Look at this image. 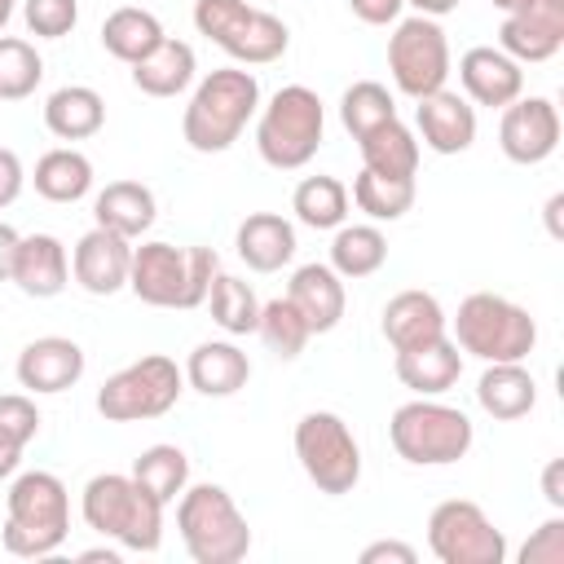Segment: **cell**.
I'll use <instances>...</instances> for the list:
<instances>
[{
	"label": "cell",
	"instance_id": "9f6ffc18",
	"mask_svg": "<svg viewBox=\"0 0 564 564\" xmlns=\"http://www.w3.org/2000/svg\"><path fill=\"white\" fill-rule=\"evenodd\" d=\"M489 4H494V9H502V13H516V9H524L529 0H489Z\"/></svg>",
	"mask_w": 564,
	"mask_h": 564
},
{
	"label": "cell",
	"instance_id": "db71d44e",
	"mask_svg": "<svg viewBox=\"0 0 564 564\" xmlns=\"http://www.w3.org/2000/svg\"><path fill=\"white\" fill-rule=\"evenodd\" d=\"M560 207H564V194H551V198H546V225H551L555 238L564 234V229H560Z\"/></svg>",
	"mask_w": 564,
	"mask_h": 564
},
{
	"label": "cell",
	"instance_id": "c3c4849f",
	"mask_svg": "<svg viewBox=\"0 0 564 564\" xmlns=\"http://www.w3.org/2000/svg\"><path fill=\"white\" fill-rule=\"evenodd\" d=\"M542 494H546V502L555 511H564V458H551L542 467Z\"/></svg>",
	"mask_w": 564,
	"mask_h": 564
},
{
	"label": "cell",
	"instance_id": "e0dca14e",
	"mask_svg": "<svg viewBox=\"0 0 564 564\" xmlns=\"http://www.w3.org/2000/svg\"><path fill=\"white\" fill-rule=\"evenodd\" d=\"M458 84L471 106L502 110L516 97H524V66L516 57H507L498 44H476L458 57Z\"/></svg>",
	"mask_w": 564,
	"mask_h": 564
},
{
	"label": "cell",
	"instance_id": "6da1fadb",
	"mask_svg": "<svg viewBox=\"0 0 564 564\" xmlns=\"http://www.w3.org/2000/svg\"><path fill=\"white\" fill-rule=\"evenodd\" d=\"M70 538V494L53 471H18L4 494L0 542L18 560H48Z\"/></svg>",
	"mask_w": 564,
	"mask_h": 564
},
{
	"label": "cell",
	"instance_id": "277c9868",
	"mask_svg": "<svg viewBox=\"0 0 564 564\" xmlns=\"http://www.w3.org/2000/svg\"><path fill=\"white\" fill-rule=\"evenodd\" d=\"M176 533L194 564H238L251 551V524L225 485H185L176 498Z\"/></svg>",
	"mask_w": 564,
	"mask_h": 564
},
{
	"label": "cell",
	"instance_id": "3957f363",
	"mask_svg": "<svg viewBox=\"0 0 564 564\" xmlns=\"http://www.w3.org/2000/svg\"><path fill=\"white\" fill-rule=\"evenodd\" d=\"M79 516L93 533L110 538L123 551H159L163 546V502L145 494L128 471H97L84 485Z\"/></svg>",
	"mask_w": 564,
	"mask_h": 564
},
{
	"label": "cell",
	"instance_id": "ac0fdd59",
	"mask_svg": "<svg viewBox=\"0 0 564 564\" xmlns=\"http://www.w3.org/2000/svg\"><path fill=\"white\" fill-rule=\"evenodd\" d=\"M128 269H132V238L93 225L75 251H70V278L88 291V295H115L128 286Z\"/></svg>",
	"mask_w": 564,
	"mask_h": 564
},
{
	"label": "cell",
	"instance_id": "484cf974",
	"mask_svg": "<svg viewBox=\"0 0 564 564\" xmlns=\"http://www.w3.org/2000/svg\"><path fill=\"white\" fill-rule=\"evenodd\" d=\"M476 401L498 423L524 419L538 405V379L529 375L524 361H485V370L476 379Z\"/></svg>",
	"mask_w": 564,
	"mask_h": 564
},
{
	"label": "cell",
	"instance_id": "ab89813d",
	"mask_svg": "<svg viewBox=\"0 0 564 564\" xmlns=\"http://www.w3.org/2000/svg\"><path fill=\"white\" fill-rule=\"evenodd\" d=\"M44 79V57L22 35H0V101H26Z\"/></svg>",
	"mask_w": 564,
	"mask_h": 564
},
{
	"label": "cell",
	"instance_id": "4dcf8cb0",
	"mask_svg": "<svg viewBox=\"0 0 564 564\" xmlns=\"http://www.w3.org/2000/svg\"><path fill=\"white\" fill-rule=\"evenodd\" d=\"M163 40H167L163 22H159L150 9H141V4H123V9L106 13V22H101V48H106L115 62H123V66L141 62V57L154 53Z\"/></svg>",
	"mask_w": 564,
	"mask_h": 564
},
{
	"label": "cell",
	"instance_id": "681fc988",
	"mask_svg": "<svg viewBox=\"0 0 564 564\" xmlns=\"http://www.w3.org/2000/svg\"><path fill=\"white\" fill-rule=\"evenodd\" d=\"M18 229L0 220V282H9V269H13V251H18Z\"/></svg>",
	"mask_w": 564,
	"mask_h": 564
},
{
	"label": "cell",
	"instance_id": "ffe728a7",
	"mask_svg": "<svg viewBox=\"0 0 564 564\" xmlns=\"http://www.w3.org/2000/svg\"><path fill=\"white\" fill-rule=\"evenodd\" d=\"M9 282L31 300H53L70 282V251L57 234H22L13 251Z\"/></svg>",
	"mask_w": 564,
	"mask_h": 564
},
{
	"label": "cell",
	"instance_id": "9c48e42d",
	"mask_svg": "<svg viewBox=\"0 0 564 564\" xmlns=\"http://www.w3.org/2000/svg\"><path fill=\"white\" fill-rule=\"evenodd\" d=\"M185 392V370L163 357V352H145L132 366L115 370L101 388H97V414L106 423H145V419H163Z\"/></svg>",
	"mask_w": 564,
	"mask_h": 564
},
{
	"label": "cell",
	"instance_id": "30bf717a",
	"mask_svg": "<svg viewBox=\"0 0 564 564\" xmlns=\"http://www.w3.org/2000/svg\"><path fill=\"white\" fill-rule=\"evenodd\" d=\"M295 458L304 476L330 498L352 494L361 480V445L335 410H308L295 423Z\"/></svg>",
	"mask_w": 564,
	"mask_h": 564
},
{
	"label": "cell",
	"instance_id": "7dc6e473",
	"mask_svg": "<svg viewBox=\"0 0 564 564\" xmlns=\"http://www.w3.org/2000/svg\"><path fill=\"white\" fill-rule=\"evenodd\" d=\"M419 551L410 542H397V538H383V542H370L361 551V564H414Z\"/></svg>",
	"mask_w": 564,
	"mask_h": 564
},
{
	"label": "cell",
	"instance_id": "f1b7e54d",
	"mask_svg": "<svg viewBox=\"0 0 564 564\" xmlns=\"http://www.w3.org/2000/svg\"><path fill=\"white\" fill-rule=\"evenodd\" d=\"M194 75H198V57H194V48L185 44V40H163L154 53H145L141 62H132V84H137V93H145V97H181L189 84H194Z\"/></svg>",
	"mask_w": 564,
	"mask_h": 564
},
{
	"label": "cell",
	"instance_id": "60d3db41",
	"mask_svg": "<svg viewBox=\"0 0 564 564\" xmlns=\"http://www.w3.org/2000/svg\"><path fill=\"white\" fill-rule=\"evenodd\" d=\"M22 22L35 40H62L79 22V0H22Z\"/></svg>",
	"mask_w": 564,
	"mask_h": 564
},
{
	"label": "cell",
	"instance_id": "f6af8a7d",
	"mask_svg": "<svg viewBox=\"0 0 564 564\" xmlns=\"http://www.w3.org/2000/svg\"><path fill=\"white\" fill-rule=\"evenodd\" d=\"M22 185H26V167H22V159H18V150H9V145H0V212L18 203V194H22Z\"/></svg>",
	"mask_w": 564,
	"mask_h": 564
},
{
	"label": "cell",
	"instance_id": "bcb514c9",
	"mask_svg": "<svg viewBox=\"0 0 564 564\" xmlns=\"http://www.w3.org/2000/svg\"><path fill=\"white\" fill-rule=\"evenodd\" d=\"M348 9H352V18L366 22V26H392V22L401 18L405 0H348Z\"/></svg>",
	"mask_w": 564,
	"mask_h": 564
},
{
	"label": "cell",
	"instance_id": "ba28073f",
	"mask_svg": "<svg viewBox=\"0 0 564 564\" xmlns=\"http://www.w3.org/2000/svg\"><path fill=\"white\" fill-rule=\"evenodd\" d=\"M194 26L238 66H269L291 48V26L247 0H194Z\"/></svg>",
	"mask_w": 564,
	"mask_h": 564
},
{
	"label": "cell",
	"instance_id": "1f68e13d",
	"mask_svg": "<svg viewBox=\"0 0 564 564\" xmlns=\"http://www.w3.org/2000/svg\"><path fill=\"white\" fill-rule=\"evenodd\" d=\"M357 150H361V167L370 172H383V176H414L419 172V137L410 123L388 119L379 128H370L366 137H357Z\"/></svg>",
	"mask_w": 564,
	"mask_h": 564
},
{
	"label": "cell",
	"instance_id": "5bb4252c",
	"mask_svg": "<svg viewBox=\"0 0 564 564\" xmlns=\"http://www.w3.org/2000/svg\"><path fill=\"white\" fill-rule=\"evenodd\" d=\"M128 291L150 308H194L189 304V256L163 238L132 247Z\"/></svg>",
	"mask_w": 564,
	"mask_h": 564
},
{
	"label": "cell",
	"instance_id": "816d5d0a",
	"mask_svg": "<svg viewBox=\"0 0 564 564\" xmlns=\"http://www.w3.org/2000/svg\"><path fill=\"white\" fill-rule=\"evenodd\" d=\"M414 13H423V18H445V13H454L463 0H405Z\"/></svg>",
	"mask_w": 564,
	"mask_h": 564
},
{
	"label": "cell",
	"instance_id": "8d00e7d4",
	"mask_svg": "<svg viewBox=\"0 0 564 564\" xmlns=\"http://www.w3.org/2000/svg\"><path fill=\"white\" fill-rule=\"evenodd\" d=\"M203 304L212 308V322H216L229 339H238V335H256L260 300H256L251 282H242V278H234V273H216V278H212V291H207Z\"/></svg>",
	"mask_w": 564,
	"mask_h": 564
},
{
	"label": "cell",
	"instance_id": "4316f807",
	"mask_svg": "<svg viewBox=\"0 0 564 564\" xmlns=\"http://www.w3.org/2000/svg\"><path fill=\"white\" fill-rule=\"evenodd\" d=\"M44 128L57 141H88L106 128V101L88 84H62L44 97Z\"/></svg>",
	"mask_w": 564,
	"mask_h": 564
},
{
	"label": "cell",
	"instance_id": "83f0119b",
	"mask_svg": "<svg viewBox=\"0 0 564 564\" xmlns=\"http://www.w3.org/2000/svg\"><path fill=\"white\" fill-rule=\"evenodd\" d=\"M154 216H159L154 189L141 185V181H110V185L97 189V198H93V220H97L101 229H115V234L132 238V242H137L141 234H150Z\"/></svg>",
	"mask_w": 564,
	"mask_h": 564
},
{
	"label": "cell",
	"instance_id": "7bdbcfd3",
	"mask_svg": "<svg viewBox=\"0 0 564 564\" xmlns=\"http://www.w3.org/2000/svg\"><path fill=\"white\" fill-rule=\"evenodd\" d=\"M520 564H564V516H546L520 546Z\"/></svg>",
	"mask_w": 564,
	"mask_h": 564
},
{
	"label": "cell",
	"instance_id": "7402d4cb",
	"mask_svg": "<svg viewBox=\"0 0 564 564\" xmlns=\"http://www.w3.org/2000/svg\"><path fill=\"white\" fill-rule=\"evenodd\" d=\"M286 300L300 308V317L308 322L313 335L335 330V326L344 322V308H348L344 278H339L330 264H322V260L300 264V269L291 273V282H286Z\"/></svg>",
	"mask_w": 564,
	"mask_h": 564
},
{
	"label": "cell",
	"instance_id": "f546056e",
	"mask_svg": "<svg viewBox=\"0 0 564 564\" xmlns=\"http://www.w3.org/2000/svg\"><path fill=\"white\" fill-rule=\"evenodd\" d=\"M31 185L40 198L48 203H79L84 194H93V159L75 145H57V150H44L35 159V172H31Z\"/></svg>",
	"mask_w": 564,
	"mask_h": 564
},
{
	"label": "cell",
	"instance_id": "7c38bea8",
	"mask_svg": "<svg viewBox=\"0 0 564 564\" xmlns=\"http://www.w3.org/2000/svg\"><path fill=\"white\" fill-rule=\"evenodd\" d=\"M427 546L441 564H502L507 538L471 498H445L427 516Z\"/></svg>",
	"mask_w": 564,
	"mask_h": 564
},
{
	"label": "cell",
	"instance_id": "7a4b0ae2",
	"mask_svg": "<svg viewBox=\"0 0 564 564\" xmlns=\"http://www.w3.org/2000/svg\"><path fill=\"white\" fill-rule=\"evenodd\" d=\"M260 110V79L247 66H220L203 75L189 93V106L181 115V137L198 154H220L229 150L242 128Z\"/></svg>",
	"mask_w": 564,
	"mask_h": 564
},
{
	"label": "cell",
	"instance_id": "8992f818",
	"mask_svg": "<svg viewBox=\"0 0 564 564\" xmlns=\"http://www.w3.org/2000/svg\"><path fill=\"white\" fill-rule=\"evenodd\" d=\"M256 115V150L278 172L304 167L326 137V106L308 84H282Z\"/></svg>",
	"mask_w": 564,
	"mask_h": 564
},
{
	"label": "cell",
	"instance_id": "f5cc1de1",
	"mask_svg": "<svg viewBox=\"0 0 564 564\" xmlns=\"http://www.w3.org/2000/svg\"><path fill=\"white\" fill-rule=\"evenodd\" d=\"M79 560H84V564H97V560L119 564V546H93V551H79Z\"/></svg>",
	"mask_w": 564,
	"mask_h": 564
},
{
	"label": "cell",
	"instance_id": "11a10c76",
	"mask_svg": "<svg viewBox=\"0 0 564 564\" xmlns=\"http://www.w3.org/2000/svg\"><path fill=\"white\" fill-rule=\"evenodd\" d=\"M18 13V0H0V31L9 26V18Z\"/></svg>",
	"mask_w": 564,
	"mask_h": 564
},
{
	"label": "cell",
	"instance_id": "f35d334b",
	"mask_svg": "<svg viewBox=\"0 0 564 564\" xmlns=\"http://www.w3.org/2000/svg\"><path fill=\"white\" fill-rule=\"evenodd\" d=\"M388 119H397V97L379 79H357V84L344 88V97H339V123L352 132V141L366 137L370 128L388 123Z\"/></svg>",
	"mask_w": 564,
	"mask_h": 564
},
{
	"label": "cell",
	"instance_id": "d6986e66",
	"mask_svg": "<svg viewBox=\"0 0 564 564\" xmlns=\"http://www.w3.org/2000/svg\"><path fill=\"white\" fill-rule=\"evenodd\" d=\"M414 137H423V145L432 154H467L476 145V106L463 93L436 88L427 97H419L414 106Z\"/></svg>",
	"mask_w": 564,
	"mask_h": 564
},
{
	"label": "cell",
	"instance_id": "e575fe53",
	"mask_svg": "<svg viewBox=\"0 0 564 564\" xmlns=\"http://www.w3.org/2000/svg\"><path fill=\"white\" fill-rule=\"evenodd\" d=\"M291 212L308 229H339L348 220V185L339 176H304L291 194Z\"/></svg>",
	"mask_w": 564,
	"mask_h": 564
},
{
	"label": "cell",
	"instance_id": "b9f144b4",
	"mask_svg": "<svg viewBox=\"0 0 564 564\" xmlns=\"http://www.w3.org/2000/svg\"><path fill=\"white\" fill-rule=\"evenodd\" d=\"M0 436H9L22 449L40 436V410L26 392H4L0 397Z\"/></svg>",
	"mask_w": 564,
	"mask_h": 564
},
{
	"label": "cell",
	"instance_id": "9a60e30c",
	"mask_svg": "<svg viewBox=\"0 0 564 564\" xmlns=\"http://www.w3.org/2000/svg\"><path fill=\"white\" fill-rule=\"evenodd\" d=\"M498 48L520 66L551 62L564 48V0H529L516 13H502Z\"/></svg>",
	"mask_w": 564,
	"mask_h": 564
},
{
	"label": "cell",
	"instance_id": "d4e9b609",
	"mask_svg": "<svg viewBox=\"0 0 564 564\" xmlns=\"http://www.w3.org/2000/svg\"><path fill=\"white\" fill-rule=\"evenodd\" d=\"M392 370H397V379H401L414 397H441V392H449V388L458 383V375H463V352H458V344H454L449 335H441V339H432V344H419V348L397 352Z\"/></svg>",
	"mask_w": 564,
	"mask_h": 564
},
{
	"label": "cell",
	"instance_id": "836d02e7",
	"mask_svg": "<svg viewBox=\"0 0 564 564\" xmlns=\"http://www.w3.org/2000/svg\"><path fill=\"white\" fill-rule=\"evenodd\" d=\"M375 225H392V220H401L410 207H414V198H419V185H414V176H383V172H370V167H361L357 176H352V194H348Z\"/></svg>",
	"mask_w": 564,
	"mask_h": 564
},
{
	"label": "cell",
	"instance_id": "ee69618b",
	"mask_svg": "<svg viewBox=\"0 0 564 564\" xmlns=\"http://www.w3.org/2000/svg\"><path fill=\"white\" fill-rule=\"evenodd\" d=\"M185 256H189V304L198 308L212 291V278L220 273V256L212 247H189Z\"/></svg>",
	"mask_w": 564,
	"mask_h": 564
},
{
	"label": "cell",
	"instance_id": "d590c367",
	"mask_svg": "<svg viewBox=\"0 0 564 564\" xmlns=\"http://www.w3.org/2000/svg\"><path fill=\"white\" fill-rule=\"evenodd\" d=\"M145 494H154L163 507L167 502H176L181 498V489L189 485V454L181 449V445H150V449H141L137 454V463H132V471H128Z\"/></svg>",
	"mask_w": 564,
	"mask_h": 564
},
{
	"label": "cell",
	"instance_id": "44dd1931",
	"mask_svg": "<svg viewBox=\"0 0 564 564\" xmlns=\"http://www.w3.org/2000/svg\"><path fill=\"white\" fill-rule=\"evenodd\" d=\"M379 330H383L392 352H405V348H419V344H432V339L449 335V317H445V308L432 291L410 286V291H397L383 304Z\"/></svg>",
	"mask_w": 564,
	"mask_h": 564
},
{
	"label": "cell",
	"instance_id": "d6a6232c",
	"mask_svg": "<svg viewBox=\"0 0 564 564\" xmlns=\"http://www.w3.org/2000/svg\"><path fill=\"white\" fill-rule=\"evenodd\" d=\"M344 282L370 278L388 264V234L379 225H339L330 238V260H326Z\"/></svg>",
	"mask_w": 564,
	"mask_h": 564
},
{
	"label": "cell",
	"instance_id": "2e32d148",
	"mask_svg": "<svg viewBox=\"0 0 564 564\" xmlns=\"http://www.w3.org/2000/svg\"><path fill=\"white\" fill-rule=\"evenodd\" d=\"M84 348L66 335H40L31 339L22 352H18V383L31 392V397H57L66 388H75L84 379Z\"/></svg>",
	"mask_w": 564,
	"mask_h": 564
},
{
	"label": "cell",
	"instance_id": "f907efd6",
	"mask_svg": "<svg viewBox=\"0 0 564 564\" xmlns=\"http://www.w3.org/2000/svg\"><path fill=\"white\" fill-rule=\"evenodd\" d=\"M18 467H22V445H13L9 436H0V480L18 476Z\"/></svg>",
	"mask_w": 564,
	"mask_h": 564
},
{
	"label": "cell",
	"instance_id": "cb8c5ba5",
	"mask_svg": "<svg viewBox=\"0 0 564 564\" xmlns=\"http://www.w3.org/2000/svg\"><path fill=\"white\" fill-rule=\"evenodd\" d=\"M234 247H238V260L251 273H278L282 264L295 260V225L278 212H251L238 225Z\"/></svg>",
	"mask_w": 564,
	"mask_h": 564
},
{
	"label": "cell",
	"instance_id": "5b68a950",
	"mask_svg": "<svg viewBox=\"0 0 564 564\" xmlns=\"http://www.w3.org/2000/svg\"><path fill=\"white\" fill-rule=\"evenodd\" d=\"M449 339L463 357L476 361H529V352L538 348V322L507 295L471 291L449 317Z\"/></svg>",
	"mask_w": 564,
	"mask_h": 564
},
{
	"label": "cell",
	"instance_id": "4fadbf2b",
	"mask_svg": "<svg viewBox=\"0 0 564 564\" xmlns=\"http://www.w3.org/2000/svg\"><path fill=\"white\" fill-rule=\"evenodd\" d=\"M560 106L551 97H516L511 106H502L498 119V145L511 163L520 167H538L560 150Z\"/></svg>",
	"mask_w": 564,
	"mask_h": 564
},
{
	"label": "cell",
	"instance_id": "74e56055",
	"mask_svg": "<svg viewBox=\"0 0 564 564\" xmlns=\"http://www.w3.org/2000/svg\"><path fill=\"white\" fill-rule=\"evenodd\" d=\"M256 335H260V339H264V348H269L273 357H282V361H295V357L304 352V344L313 339L308 322L300 317V308H295L286 295H278V300H264V304H260Z\"/></svg>",
	"mask_w": 564,
	"mask_h": 564
},
{
	"label": "cell",
	"instance_id": "603a6c76",
	"mask_svg": "<svg viewBox=\"0 0 564 564\" xmlns=\"http://www.w3.org/2000/svg\"><path fill=\"white\" fill-rule=\"evenodd\" d=\"M181 370H185V383L194 392H203V397H234L251 379V357L234 339H203L185 357Z\"/></svg>",
	"mask_w": 564,
	"mask_h": 564
},
{
	"label": "cell",
	"instance_id": "8fae6325",
	"mask_svg": "<svg viewBox=\"0 0 564 564\" xmlns=\"http://www.w3.org/2000/svg\"><path fill=\"white\" fill-rule=\"evenodd\" d=\"M449 70H454V57H449V35L441 26V18H423V13H410V18H397L392 22V35H388V75L397 84V93L405 97H427L436 88L449 84Z\"/></svg>",
	"mask_w": 564,
	"mask_h": 564
},
{
	"label": "cell",
	"instance_id": "52a82bcc",
	"mask_svg": "<svg viewBox=\"0 0 564 564\" xmlns=\"http://www.w3.org/2000/svg\"><path fill=\"white\" fill-rule=\"evenodd\" d=\"M388 441H392L397 458H405L414 467H449V463L467 458L476 427L458 405H445L436 397H414L392 410Z\"/></svg>",
	"mask_w": 564,
	"mask_h": 564
}]
</instances>
